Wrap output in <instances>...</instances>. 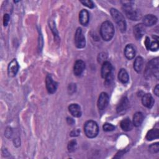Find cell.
Segmentation results:
<instances>
[{
  "label": "cell",
  "instance_id": "4316f807",
  "mask_svg": "<svg viewBox=\"0 0 159 159\" xmlns=\"http://www.w3.org/2000/svg\"><path fill=\"white\" fill-rule=\"evenodd\" d=\"M149 150L152 153H158L159 151V145L158 143H153L149 147Z\"/></svg>",
  "mask_w": 159,
  "mask_h": 159
},
{
  "label": "cell",
  "instance_id": "5b68a950",
  "mask_svg": "<svg viewBox=\"0 0 159 159\" xmlns=\"http://www.w3.org/2000/svg\"><path fill=\"white\" fill-rule=\"evenodd\" d=\"M84 131L88 137L94 138L98 134L99 127L96 122L93 120H88L84 124Z\"/></svg>",
  "mask_w": 159,
  "mask_h": 159
},
{
  "label": "cell",
  "instance_id": "603a6c76",
  "mask_svg": "<svg viewBox=\"0 0 159 159\" xmlns=\"http://www.w3.org/2000/svg\"><path fill=\"white\" fill-rule=\"evenodd\" d=\"M119 80L123 84H125L129 81V77L127 71L125 69H120L118 73Z\"/></svg>",
  "mask_w": 159,
  "mask_h": 159
},
{
  "label": "cell",
  "instance_id": "f1b7e54d",
  "mask_svg": "<svg viewBox=\"0 0 159 159\" xmlns=\"http://www.w3.org/2000/svg\"><path fill=\"white\" fill-rule=\"evenodd\" d=\"M49 25L50 26V28H51V29H52V32H53V33L54 34V36H55L56 37H58V32H57V30L55 29V25L54 24V22L53 21H51L50 22V25Z\"/></svg>",
  "mask_w": 159,
  "mask_h": 159
},
{
  "label": "cell",
  "instance_id": "7c38bea8",
  "mask_svg": "<svg viewBox=\"0 0 159 159\" xmlns=\"http://www.w3.org/2000/svg\"><path fill=\"white\" fill-rule=\"evenodd\" d=\"M129 106V101L127 97H123L121 98L120 101H119V104L117 106V112L119 114L124 113Z\"/></svg>",
  "mask_w": 159,
  "mask_h": 159
},
{
  "label": "cell",
  "instance_id": "52a82bcc",
  "mask_svg": "<svg viewBox=\"0 0 159 159\" xmlns=\"http://www.w3.org/2000/svg\"><path fill=\"white\" fill-rule=\"evenodd\" d=\"M109 98L106 93H101L98 101V107L99 110H104L109 104Z\"/></svg>",
  "mask_w": 159,
  "mask_h": 159
},
{
  "label": "cell",
  "instance_id": "d6986e66",
  "mask_svg": "<svg viewBox=\"0 0 159 159\" xmlns=\"http://www.w3.org/2000/svg\"><path fill=\"white\" fill-rule=\"evenodd\" d=\"M68 110L71 114L75 117H79L81 116V108L80 106L77 104H70L68 107Z\"/></svg>",
  "mask_w": 159,
  "mask_h": 159
},
{
  "label": "cell",
  "instance_id": "3957f363",
  "mask_svg": "<svg viewBox=\"0 0 159 159\" xmlns=\"http://www.w3.org/2000/svg\"><path fill=\"white\" fill-rule=\"evenodd\" d=\"M158 65V58H155L151 60L146 66L145 70V76L148 78L152 76L158 78L159 69Z\"/></svg>",
  "mask_w": 159,
  "mask_h": 159
},
{
  "label": "cell",
  "instance_id": "5bb4252c",
  "mask_svg": "<svg viewBox=\"0 0 159 159\" xmlns=\"http://www.w3.org/2000/svg\"><path fill=\"white\" fill-rule=\"evenodd\" d=\"M142 21L143 24L145 26H152L156 24L157 22V18L153 14H147L143 17Z\"/></svg>",
  "mask_w": 159,
  "mask_h": 159
},
{
  "label": "cell",
  "instance_id": "1f68e13d",
  "mask_svg": "<svg viewBox=\"0 0 159 159\" xmlns=\"http://www.w3.org/2000/svg\"><path fill=\"white\" fill-rule=\"evenodd\" d=\"M153 92H154V93L155 94L156 96H158V94H159V85L158 84L156 85V86L154 88Z\"/></svg>",
  "mask_w": 159,
  "mask_h": 159
},
{
  "label": "cell",
  "instance_id": "8fae6325",
  "mask_svg": "<svg viewBox=\"0 0 159 159\" xmlns=\"http://www.w3.org/2000/svg\"><path fill=\"white\" fill-rule=\"evenodd\" d=\"M85 69V63L83 61L78 60L76 61L73 66V73L76 76H80Z\"/></svg>",
  "mask_w": 159,
  "mask_h": 159
},
{
  "label": "cell",
  "instance_id": "e0dca14e",
  "mask_svg": "<svg viewBox=\"0 0 159 159\" xmlns=\"http://www.w3.org/2000/svg\"><path fill=\"white\" fill-rule=\"evenodd\" d=\"M124 55L125 57L129 60L134 58L135 55V47L132 44L127 45L124 49Z\"/></svg>",
  "mask_w": 159,
  "mask_h": 159
},
{
  "label": "cell",
  "instance_id": "9c48e42d",
  "mask_svg": "<svg viewBox=\"0 0 159 159\" xmlns=\"http://www.w3.org/2000/svg\"><path fill=\"white\" fill-rule=\"evenodd\" d=\"M112 66L110 62L106 61L102 63L101 68V76L106 79L112 74Z\"/></svg>",
  "mask_w": 159,
  "mask_h": 159
},
{
  "label": "cell",
  "instance_id": "2e32d148",
  "mask_svg": "<svg viewBox=\"0 0 159 159\" xmlns=\"http://www.w3.org/2000/svg\"><path fill=\"white\" fill-rule=\"evenodd\" d=\"M89 20V14L88 11L85 9H82L79 14V20L81 25H88Z\"/></svg>",
  "mask_w": 159,
  "mask_h": 159
},
{
  "label": "cell",
  "instance_id": "484cf974",
  "mask_svg": "<svg viewBox=\"0 0 159 159\" xmlns=\"http://www.w3.org/2000/svg\"><path fill=\"white\" fill-rule=\"evenodd\" d=\"M103 130L106 132H110V131H112L115 129V126L109 124V123H105L103 125Z\"/></svg>",
  "mask_w": 159,
  "mask_h": 159
},
{
  "label": "cell",
  "instance_id": "6da1fadb",
  "mask_svg": "<svg viewBox=\"0 0 159 159\" xmlns=\"http://www.w3.org/2000/svg\"><path fill=\"white\" fill-rule=\"evenodd\" d=\"M100 33L104 40H111L114 34V28L113 24L108 20L104 22L101 25Z\"/></svg>",
  "mask_w": 159,
  "mask_h": 159
},
{
  "label": "cell",
  "instance_id": "8992f818",
  "mask_svg": "<svg viewBox=\"0 0 159 159\" xmlns=\"http://www.w3.org/2000/svg\"><path fill=\"white\" fill-rule=\"evenodd\" d=\"M75 45L78 48H84L86 44V40L84 35L83 33L81 28H78L75 35Z\"/></svg>",
  "mask_w": 159,
  "mask_h": 159
},
{
  "label": "cell",
  "instance_id": "7402d4cb",
  "mask_svg": "<svg viewBox=\"0 0 159 159\" xmlns=\"http://www.w3.org/2000/svg\"><path fill=\"white\" fill-rule=\"evenodd\" d=\"M143 66V60L141 57H137L134 63V70L137 73H140Z\"/></svg>",
  "mask_w": 159,
  "mask_h": 159
},
{
  "label": "cell",
  "instance_id": "ac0fdd59",
  "mask_svg": "<svg viewBox=\"0 0 159 159\" xmlns=\"http://www.w3.org/2000/svg\"><path fill=\"white\" fill-rule=\"evenodd\" d=\"M142 104L148 108H151L154 103V100L153 97L150 94H145L142 96Z\"/></svg>",
  "mask_w": 159,
  "mask_h": 159
},
{
  "label": "cell",
  "instance_id": "4dcf8cb0",
  "mask_svg": "<svg viewBox=\"0 0 159 159\" xmlns=\"http://www.w3.org/2000/svg\"><path fill=\"white\" fill-rule=\"evenodd\" d=\"M80 131L78 129H75V130L71 132L70 135L71 137H76V136H78L80 134Z\"/></svg>",
  "mask_w": 159,
  "mask_h": 159
},
{
  "label": "cell",
  "instance_id": "f546056e",
  "mask_svg": "<svg viewBox=\"0 0 159 159\" xmlns=\"http://www.w3.org/2000/svg\"><path fill=\"white\" fill-rule=\"evenodd\" d=\"M9 21V16L8 14H5L3 17V24L4 26H6L8 24Z\"/></svg>",
  "mask_w": 159,
  "mask_h": 159
},
{
  "label": "cell",
  "instance_id": "cb8c5ba5",
  "mask_svg": "<svg viewBox=\"0 0 159 159\" xmlns=\"http://www.w3.org/2000/svg\"><path fill=\"white\" fill-rule=\"evenodd\" d=\"M159 137V130L158 129H153L149 130L146 135V139L147 140H152L158 139Z\"/></svg>",
  "mask_w": 159,
  "mask_h": 159
},
{
  "label": "cell",
  "instance_id": "9a60e30c",
  "mask_svg": "<svg viewBox=\"0 0 159 159\" xmlns=\"http://www.w3.org/2000/svg\"><path fill=\"white\" fill-rule=\"evenodd\" d=\"M145 44L146 48L152 51H156L158 48V42L157 39H154L153 41H151L149 37H147L145 40Z\"/></svg>",
  "mask_w": 159,
  "mask_h": 159
},
{
  "label": "cell",
  "instance_id": "7a4b0ae2",
  "mask_svg": "<svg viewBox=\"0 0 159 159\" xmlns=\"http://www.w3.org/2000/svg\"><path fill=\"white\" fill-rule=\"evenodd\" d=\"M123 10L126 16L132 20H137L141 17L139 11L131 2L124 3L123 4Z\"/></svg>",
  "mask_w": 159,
  "mask_h": 159
},
{
  "label": "cell",
  "instance_id": "30bf717a",
  "mask_svg": "<svg viewBox=\"0 0 159 159\" xmlns=\"http://www.w3.org/2000/svg\"><path fill=\"white\" fill-rule=\"evenodd\" d=\"M19 70V64L16 59L12 60L7 67V73L9 76L14 77L16 75Z\"/></svg>",
  "mask_w": 159,
  "mask_h": 159
},
{
  "label": "cell",
  "instance_id": "d4e9b609",
  "mask_svg": "<svg viewBox=\"0 0 159 159\" xmlns=\"http://www.w3.org/2000/svg\"><path fill=\"white\" fill-rule=\"evenodd\" d=\"M77 146V143L75 140H72L69 142L68 144V150L70 152H72L75 150Z\"/></svg>",
  "mask_w": 159,
  "mask_h": 159
},
{
  "label": "cell",
  "instance_id": "ffe728a7",
  "mask_svg": "<svg viewBox=\"0 0 159 159\" xmlns=\"http://www.w3.org/2000/svg\"><path fill=\"white\" fill-rule=\"evenodd\" d=\"M120 127L124 131H130L133 128V123L129 118H125L120 122Z\"/></svg>",
  "mask_w": 159,
  "mask_h": 159
},
{
  "label": "cell",
  "instance_id": "ba28073f",
  "mask_svg": "<svg viewBox=\"0 0 159 159\" xmlns=\"http://www.w3.org/2000/svg\"><path fill=\"white\" fill-rule=\"evenodd\" d=\"M46 88L48 92L50 94L54 93L57 88V83L54 81L50 75H47L45 80Z\"/></svg>",
  "mask_w": 159,
  "mask_h": 159
},
{
  "label": "cell",
  "instance_id": "4fadbf2b",
  "mask_svg": "<svg viewBox=\"0 0 159 159\" xmlns=\"http://www.w3.org/2000/svg\"><path fill=\"white\" fill-rule=\"evenodd\" d=\"M145 25L143 24L135 25L134 28V34L136 39H140L145 34Z\"/></svg>",
  "mask_w": 159,
  "mask_h": 159
},
{
  "label": "cell",
  "instance_id": "277c9868",
  "mask_svg": "<svg viewBox=\"0 0 159 159\" xmlns=\"http://www.w3.org/2000/svg\"><path fill=\"white\" fill-rule=\"evenodd\" d=\"M111 14L117 24L118 28L122 32H124L126 30V22L123 15L116 9L112 8L110 11Z\"/></svg>",
  "mask_w": 159,
  "mask_h": 159
},
{
  "label": "cell",
  "instance_id": "44dd1931",
  "mask_svg": "<svg viewBox=\"0 0 159 159\" xmlns=\"http://www.w3.org/2000/svg\"><path fill=\"white\" fill-rule=\"evenodd\" d=\"M143 120V115L140 112H136L133 117V125L135 127H139L141 125Z\"/></svg>",
  "mask_w": 159,
  "mask_h": 159
},
{
  "label": "cell",
  "instance_id": "83f0119b",
  "mask_svg": "<svg viewBox=\"0 0 159 159\" xmlns=\"http://www.w3.org/2000/svg\"><path fill=\"white\" fill-rule=\"evenodd\" d=\"M80 2L82 3L84 6L89 8H93L94 6L93 2L90 0H83V1H80Z\"/></svg>",
  "mask_w": 159,
  "mask_h": 159
}]
</instances>
